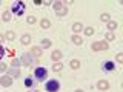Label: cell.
<instances>
[{"instance_id":"cell-1","label":"cell","mask_w":123,"mask_h":92,"mask_svg":"<svg viewBox=\"0 0 123 92\" xmlns=\"http://www.w3.org/2000/svg\"><path fill=\"white\" fill-rule=\"evenodd\" d=\"M91 48H92V51H108L109 49V43L108 41H94V43L91 45Z\"/></svg>"},{"instance_id":"cell-2","label":"cell","mask_w":123,"mask_h":92,"mask_svg":"<svg viewBox=\"0 0 123 92\" xmlns=\"http://www.w3.org/2000/svg\"><path fill=\"white\" fill-rule=\"evenodd\" d=\"M45 89L48 91V92H59L60 83L57 81V80H49V81L45 84Z\"/></svg>"},{"instance_id":"cell-3","label":"cell","mask_w":123,"mask_h":92,"mask_svg":"<svg viewBox=\"0 0 123 92\" xmlns=\"http://www.w3.org/2000/svg\"><path fill=\"white\" fill-rule=\"evenodd\" d=\"M34 77H36L38 81L46 80V77H48V71H46L45 68H36V69H34Z\"/></svg>"},{"instance_id":"cell-4","label":"cell","mask_w":123,"mask_h":92,"mask_svg":"<svg viewBox=\"0 0 123 92\" xmlns=\"http://www.w3.org/2000/svg\"><path fill=\"white\" fill-rule=\"evenodd\" d=\"M54 9H55V14L59 15H66V12H68V8L63 5V3H60V2H55L54 3Z\"/></svg>"},{"instance_id":"cell-5","label":"cell","mask_w":123,"mask_h":92,"mask_svg":"<svg viewBox=\"0 0 123 92\" xmlns=\"http://www.w3.org/2000/svg\"><path fill=\"white\" fill-rule=\"evenodd\" d=\"M23 11H25V3L15 2L14 5H12V14H15V15H22Z\"/></svg>"},{"instance_id":"cell-6","label":"cell","mask_w":123,"mask_h":92,"mask_svg":"<svg viewBox=\"0 0 123 92\" xmlns=\"http://www.w3.org/2000/svg\"><path fill=\"white\" fill-rule=\"evenodd\" d=\"M0 84H2L3 87H9L11 84H12V78H11L9 75H5V77H2V78H0Z\"/></svg>"},{"instance_id":"cell-7","label":"cell","mask_w":123,"mask_h":92,"mask_svg":"<svg viewBox=\"0 0 123 92\" xmlns=\"http://www.w3.org/2000/svg\"><path fill=\"white\" fill-rule=\"evenodd\" d=\"M22 63L25 64V66H31V64H32V54H23Z\"/></svg>"},{"instance_id":"cell-8","label":"cell","mask_w":123,"mask_h":92,"mask_svg":"<svg viewBox=\"0 0 123 92\" xmlns=\"http://www.w3.org/2000/svg\"><path fill=\"white\" fill-rule=\"evenodd\" d=\"M97 89L98 91H108V89H109V83H108V80H98Z\"/></svg>"},{"instance_id":"cell-9","label":"cell","mask_w":123,"mask_h":92,"mask_svg":"<svg viewBox=\"0 0 123 92\" xmlns=\"http://www.w3.org/2000/svg\"><path fill=\"white\" fill-rule=\"evenodd\" d=\"M103 69H105L106 72H112L114 69H115V64H114V61H111V60H108L103 63Z\"/></svg>"},{"instance_id":"cell-10","label":"cell","mask_w":123,"mask_h":92,"mask_svg":"<svg viewBox=\"0 0 123 92\" xmlns=\"http://www.w3.org/2000/svg\"><path fill=\"white\" fill-rule=\"evenodd\" d=\"M40 26H42V29H48L49 26H51V22H49L48 18H42V20H40Z\"/></svg>"},{"instance_id":"cell-11","label":"cell","mask_w":123,"mask_h":92,"mask_svg":"<svg viewBox=\"0 0 123 92\" xmlns=\"http://www.w3.org/2000/svg\"><path fill=\"white\" fill-rule=\"evenodd\" d=\"M9 77L11 78H17V77H20V71H18L17 68H12V69H9Z\"/></svg>"},{"instance_id":"cell-12","label":"cell","mask_w":123,"mask_h":92,"mask_svg":"<svg viewBox=\"0 0 123 92\" xmlns=\"http://www.w3.org/2000/svg\"><path fill=\"white\" fill-rule=\"evenodd\" d=\"M72 43L77 45V46H80V45H83V38L80 35H72Z\"/></svg>"},{"instance_id":"cell-13","label":"cell","mask_w":123,"mask_h":92,"mask_svg":"<svg viewBox=\"0 0 123 92\" xmlns=\"http://www.w3.org/2000/svg\"><path fill=\"white\" fill-rule=\"evenodd\" d=\"M72 31H74L75 34L82 32V31H83V25H82V23H74V25H72Z\"/></svg>"},{"instance_id":"cell-14","label":"cell","mask_w":123,"mask_h":92,"mask_svg":"<svg viewBox=\"0 0 123 92\" xmlns=\"http://www.w3.org/2000/svg\"><path fill=\"white\" fill-rule=\"evenodd\" d=\"M20 43H22V45H29V43H31V37L28 35V34L22 35V38H20Z\"/></svg>"},{"instance_id":"cell-15","label":"cell","mask_w":123,"mask_h":92,"mask_svg":"<svg viewBox=\"0 0 123 92\" xmlns=\"http://www.w3.org/2000/svg\"><path fill=\"white\" fill-rule=\"evenodd\" d=\"M52 60H55V61H59V60H62V57H63V55H62V52L60 51H52Z\"/></svg>"},{"instance_id":"cell-16","label":"cell","mask_w":123,"mask_h":92,"mask_svg":"<svg viewBox=\"0 0 123 92\" xmlns=\"http://www.w3.org/2000/svg\"><path fill=\"white\" fill-rule=\"evenodd\" d=\"M115 28H117V22H114V20H109V22H108V29H109L111 32H112Z\"/></svg>"},{"instance_id":"cell-17","label":"cell","mask_w":123,"mask_h":92,"mask_svg":"<svg viewBox=\"0 0 123 92\" xmlns=\"http://www.w3.org/2000/svg\"><path fill=\"white\" fill-rule=\"evenodd\" d=\"M5 38H6V40H9V41H12L14 38H15V32H14V31H8Z\"/></svg>"},{"instance_id":"cell-18","label":"cell","mask_w":123,"mask_h":92,"mask_svg":"<svg viewBox=\"0 0 123 92\" xmlns=\"http://www.w3.org/2000/svg\"><path fill=\"white\" fill-rule=\"evenodd\" d=\"M51 45H52V41L49 40V38H43V40H42V48H49Z\"/></svg>"},{"instance_id":"cell-19","label":"cell","mask_w":123,"mask_h":92,"mask_svg":"<svg viewBox=\"0 0 123 92\" xmlns=\"http://www.w3.org/2000/svg\"><path fill=\"white\" fill-rule=\"evenodd\" d=\"M31 54H32V55L40 57L42 55V48H32V49H31Z\"/></svg>"},{"instance_id":"cell-20","label":"cell","mask_w":123,"mask_h":92,"mask_svg":"<svg viewBox=\"0 0 123 92\" xmlns=\"http://www.w3.org/2000/svg\"><path fill=\"white\" fill-rule=\"evenodd\" d=\"M69 66H71L72 69H79V68H80V61H79V60H71Z\"/></svg>"},{"instance_id":"cell-21","label":"cell","mask_w":123,"mask_h":92,"mask_svg":"<svg viewBox=\"0 0 123 92\" xmlns=\"http://www.w3.org/2000/svg\"><path fill=\"white\" fill-rule=\"evenodd\" d=\"M100 20H102V22H106V23H108V22L111 20V15H109V14H106V12H103L102 15H100Z\"/></svg>"},{"instance_id":"cell-22","label":"cell","mask_w":123,"mask_h":92,"mask_svg":"<svg viewBox=\"0 0 123 92\" xmlns=\"http://www.w3.org/2000/svg\"><path fill=\"white\" fill-rule=\"evenodd\" d=\"M2 18H3V22H9L11 20V12L9 11H5L3 15H2Z\"/></svg>"},{"instance_id":"cell-23","label":"cell","mask_w":123,"mask_h":92,"mask_svg":"<svg viewBox=\"0 0 123 92\" xmlns=\"http://www.w3.org/2000/svg\"><path fill=\"white\" fill-rule=\"evenodd\" d=\"M62 68H63V64H62V63H55L52 66V71L54 72H59V71H62Z\"/></svg>"},{"instance_id":"cell-24","label":"cell","mask_w":123,"mask_h":92,"mask_svg":"<svg viewBox=\"0 0 123 92\" xmlns=\"http://www.w3.org/2000/svg\"><path fill=\"white\" fill-rule=\"evenodd\" d=\"M106 41H112L114 38H115V35H114V32H106Z\"/></svg>"},{"instance_id":"cell-25","label":"cell","mask_w":123,"mask_h":92,"mask_svg":"<svg viewBox=\"0 0 123 92\" xmlns=\"http://www.w3.org/2000/svg\"><path fill=\"white\" fill-rule=\"evenodd\" d=\"M26 22H28V23H29V25H34V23H36V22H37V18H36V17H34V15H29V17H28V18H26Z\"/></svg>"},{"instance_id":"cell-26","label":"cell","mask_w":123,"mask_h":92,"mask_svg":"<svg viewBox=\"0 0 123 92\" xmlns=\"http://www.w3.org/2000/svg\"><path fill=\"white\" fill-rule=\"evenodd\" d=\"M85 31V34H86V35H92V34H94V28H91V26H88L86 29H83Z\"/></svg>"},{"instance_id":"cell-27","label":"cell","mask_w":123,"mask_h":92,"mask_svg":"<svg viewBox=\"0 0 123 92\" xmlns=\"http://www.w3.org/2000/svg\"><path fill=\"white\" fill-rule=\"evenodd\" d=\"M32 78H29V77H28V78H25V86L26 87H31V86H32Z\"/></svg>"},{"instance_id":"cell-28","label":"cell","mask_w":123,"mask_h":92,"mask_svg":"<svg viewBox=\"0 0 123 92\" xmlns=\"http://www.w3.org/2000/svg\"><path fill=\"white\" fill-rule=\"evenodd\" d=\"M115 60L118 61V63H123V54L120 52V54H117V57H115Z\"/></svg>"},{"instance_id":"cell-29","label":"cell","mask_w":123,"mask_h":92,"mask_svg":"<svg viewBox=\"0 0 123 92\" xmlns=\"http://www.w3.org/2000/svg\"><path fill=\"white\" fill-rule=\"evenodd\" d=\"M6 69H8V66H6L5 63H2V61H0V72H5Z\"/></svg>"},{"instance_id":"cell-30","label":"cell","mask_w":123,"mask_h":92,"mask_svg":"<svg viewBox=\"0 0 123 92\" xmlns=\"http://www.w3.org/2000/svg\"><path fill=\"white\" fill-rule=\"evenodd\" d=\"M3 55H5V48L0 45V60H2V57H3Z\"/></svg>"},{"instance_id":"cell-31","label":"cell","mask_w":123,"mask_h":92,"mask_svg":"<svg viewBox=\"0 0 123 92\" xmlns=\"http://www.w3.org/2000/svg\"><path fill=\"white\" fill-rule=\"evenodd\" d=\"M12 64H14V66H18V64H20V60L14 58V60H12Z\"/></svg>"},{"instance_id":"cell-32","label":"cell","mask_w":123,"mask_h":92,"mask_svg":"<svg viewBox=\"0 0 123 92\" xmlns=\"http://www.w3.org/2000/svg\"><path fill=\"white\" fill-rule=\"evenodd\" d=\"M3 41H5V37H3V35H2V34H0V45H2V43H3Z\"/></svg>"},{"instance_id":"cell-33","label":"cell","mask_w":123,"mask_h":92,"mask_svg":"<svg viewBox=\"0 0 123 92\" xmlns=\"http://www.w3.org/2000/svg\"><path fill=\"white\" fill-rule=\"evenodd\" d=\"M75 92H83V91H82V89H77V91H75Z\"/></svg>"},{"instance_id":"cell-34","label":"cell","mask_w":123,"mask_h":92,"mask_svg":"<svg viewBox=\"0 0 123 92\" xmlns=\"http://www.w3.org/2000/svg\"><path fill=\"white\" fill-rule=\"evenodd\" d=\"M0 5H2V2H0Z\"/></svg>"}]
</instances>
